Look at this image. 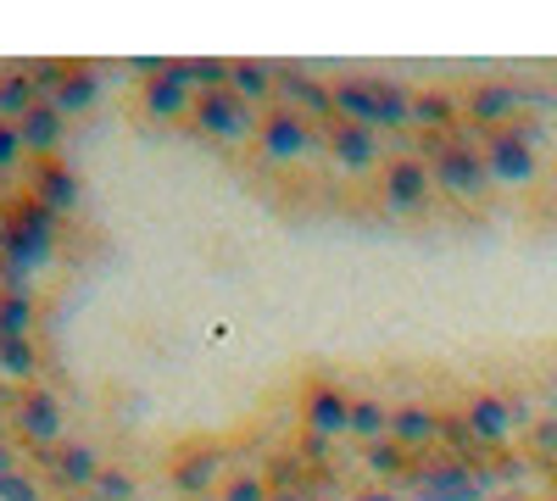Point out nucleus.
<instances>
[{"label":"nucleus","instance_id":"f257e3e1","mask_svg":"<svg viewBox=\"0 0 557 501\" xmlns=\"http://www.w3.org/2000/svg\"><path fill=\"white\" fill-rule=\"evenodd\" d=\"M57 212L45 206L39 196L17 201L12 217L0 223V296H23L28 279H34V267L51 262L57 251Z\"/></svg>","mask_w":557,"mask_h":501},{"label":"nucleus","instance_id":"f03ea898","mask_svg":"<svg viewBox=\"0 0 557 501\" xmlns=\"http://www.w3.org/2000/svg\"><path fill=\"white\" fill-rule=\"evenodd\" d=\"M430 146V173L446 196H485L491 190V167H485V151H474L469 140H424Z\"/></svg>","mask_w":557,"mask_h":501},{"label":"nucleus","instance_id":"7ed1b4c3","mask_svg":"<svg viewBox=\"0 0 557 501\" xmlns=\"http://www.w3.org/2000/svg\"><path fill=\"white\" fill-rule=\"evenodd\" d=\"M535 140L541 128H496L491 140L480 146L485 151V167H491V185H530L541 173V156H535Z\"/></svg>","mask_w":557,"mask_h":501},{"label":"nucleus","instance_id":"20e7f679","mask_svg":"<svg viewBox=\"0 0 557 501\" xmlns=\"http://www.w3.org/2000/svg\"><path fill=\"white\" fill-rule=\"evenodd\" d=\"M190 117H196V128L207 134V140H223V146L246 140V134H262L257 112L235 96V89H207V96H196Z\"/></svg>","mask_w":557,"mask_h":501},{"label":"nucleus","instance_id":"39448f33","mask_svg":"<svg viewBox=\"0 0 557 501\" xmlns=\"http://www.w3.org/2000/svg\"><path fill=\"white\" fill-rule=\"evenodd\" d=\"M462 424H469V435L480 446H496L519 424H530V401H519V396H474L469 406H462Z\"/></svg>","mask_w":557,"mask_h":501},{"label":"nucleus","instance_id":"423d86ee","mask_svg":"<svg viewBox=\"0 0 557 501\" xmlns=\"http://www.w3.org/2000/svg\"><path fill=\"white\" fill-rule=\"evenodd\" d=\"M435 190V173L418 162V156H396L385 173H380V196L396 206V212H418Z\"/></svg>","mask_w":557,"mask_h":501},{"label":"nucleus","instance_id":"0eeeda50","mask_svg":"<svg viewBox=\"0 0 557 501\" xmlns=\"http://www.w3.org/2000/svg\"><path fill=\"white\" fill-rule=\"evenodd\" d=\"M12 418H17L23 440L51 446V440L62 435V401H57L51 390H23V396H17V406H12Z\"/></svg>","mask_w":557,"mask_h":501},{"label":"nucleus","instance_id":"6e6552de","mask_svg":"<svg viewBox=\"0 0 557 501\" xmlns=\"http://www.w3.org/2000/svg\"><path fill=\"white\" fill-rule=\"evenodd\" d=\"M262 151L273 156V162H290V156H301L307 146H312V128H307V117L301 112H290V107H278V112H268L262 117Z\"/></svg>","mask_w":557,"mask_h":501},{"label":"nucleus","instance_id":"1a4fd4ad","mask_svg":"<svg viewBox=\"0 0 557 501\" xmlns=\"http://www.w3.org/2000/svg\"><path fill=\"white\" fill-rule=\"evenodd\" d=\"M530 101V89H519V84H480L474 96H469V123H480V128H502L507 117H519V107Z\"/></svg>","mask_w":557,"mask_h":501},{"label":"nucleus","instance_id":"9d476101","mask_svg":"<svg viewBox=\"0 0 557 501\" xmlns=\"http://www.w3.org/2000/svg\"><path fill=\"white\" fill-rule=\"evenodd\" d=\"M351 401H357V396H346V390H335V385L307 390V429L323 435V440L351 435Z\"/></svg>","mask_w":557,"mask_h":501},{"label":"nucleus","instance_id":"9b49d317","mask_svg":"<svg viewBox=\"0 0 557 501\" xmlns=\"http://www.w3.org/2000/svg\"><path fill=\"white\" fill-rule=\"evenodd\" d=\"M196 107V84H190V67H184V62H173L162 78H151L146 84V112L151 117H178V112H190Z\"/></svg>","mask_w":557,"mask_h":501},{"label":"nucleus","instance_id":"f8f14e48","mask_svg":"<svg viewBox=\"0 0 557 501\" xmlns=\"http://www.w3.org/2000/svg\"><path fill=\"white\" fill-rule=\"evenodd\" d=\"M278 84H285V96H290V112H323L335 123V84H318L301 62H290V67H278Z\"/></svg>","mask_w":557,"mask_h":501},{"label":"nucleus","instance_id":"ddd939ff","mask_svg":"<svg viewBox=\"0 0 557 501\" xmlns=\"http://www.w3.org/2000/svg\"><path fill=\"white\" fill-rule=\"evenodd\" d=\"M418 501H480L491 490V479H474L462 463H446V468H430L424 479H418Z\"/></svg>","mask_w":557,"mask_h":501},{"label":"nucleus","instance_id":"4468645a","mask_svg":"<svg viewBox=\"0 0 557 501\" xmlns=\"http://www.w3.org/2000/svg\"><path fill=\"white\" fill-rule=\"evenodd\" d=\"M330 151L341 167H374L380 162V128H362V123H330Z\"/></svg>","mask_w":557,"mask_h":501},{"label":"nucleus","instance_id":"2eb2a0df","mask_svg":"<svg viewBox=\"0 0 557 501\" xmlns=\"http://www.w3.org/2000/svg\"><path fill=\"white\" fill-rule=\"evenodd\" d=\"M335 123H362V128L380 123V89H374V78H341L335 84Z\"/></svg>","mask_w":557,"mask_h":501},{"label":"nucleus","instance_id":"dca6fc26","mask_svg":"<svg viewBox=\"0 0 557 501\" xmlns=\"http://www.w3.org/2000/svg\"><path fill=\"white\" fill-rule=\"evenodd\" d=\"M23 151H34V156H51L57 146H62V134H67V117L57 112V101H39L23 123Z\"/></svg>","mask_w":557,"mask_h":501},{"label":"nucleus","instance_id":"f3484780","mask_svg":"<svg viewBox=\"0 0 557 501\" xmlns=\"http://www.w3.org/2000/svg\"><path fill=\"white\" fill-rule=\"evenodd\" d=\"M391 440H401L407 451H418V446L441 440V418L430 413L424 401H407V406H396V413H391Z\"/></svg>","mask_w":557,"mask_h":501},{"label":"nucleus","instance_id":"a211bd4d","mask_svg":"<svg viewBox=\"0 0 557 501\" xmlns=\"http://www.w3.org/2000/svg\"><path fill=\"white\" fill-rule=\"evenodd\" d=\"M96 96H101V73H96V67H84V62H73L67 78H62V89H57L51 101H57L62 117H78V112L96 107Z\"/></svg>","mask_w":557,"mask_h":501},{"label":"nucleus","instance_id":"6ab92c4d","mask_svg":"<svg viewBox=\"0 0 557 501\" xmlns=\"http://www.w3.org/2000/svg\"><path fill=\"white\" fill-rule=\"evenodd\" d=\"M57 479L67 485V490H89L101 479V458H96V446H84V440H73V446H62L57 451Z\"/></svg>","mask_w":557,"mask_h":501},{"label":"nucleus","instance_id":"aec40b11","mask_svg":"<svg viewBox=\"0 0 557 501\" xmlns=\"http://www.w3.org/2000/svg\"><path fill=\"white\" fill-rule=\"evenodd\" d=\"M34 107H39V89H34V78H28L23 67L0 73V123H23Z\"/></svg>","mask_w":557,"mask_h":501},{"label":"nucleus","instance_id":"412c9836","mask_svg":"<svg viewBox=\"0 0 557 501\" xmlns=\"http://www.w3.org/2000/svg\"><path fill=\"white\" fill-rule=\"evenodd\" d=\"M391 413H396V406H385L380 396H357V401H351V435L368 440V446L391 440Z\"/></svg>","mask_w":557,"mask_h":501},{"label":"nucleus","instance_id":"4be33fe9","mask_svg":"<svg viewBox=\"0 0 557 501\" xmlns=\"http://www.w3.org/2000/svg\"><path fill=\"white\" fill-rule=\"evenodd\" d=\"M34 185H39V190H34V196H39V201H45V206H51V212H57V217H62V212H73V206H78V178H73V173H67V167H57V162H51V167H45V173H39V178H34Z\"/></svg>","mask_w":557,"mask_h":501},{"label":"nucleus","instance_id":"5701e85b","mask_svg":"<svg viewBox=\"0 0 557 501\" xmlns=\"http://www.w3.org/2000/svg\"><path fill=\"white\" fill-rule=\"evenodd\" d=\"M374 89H380V123H374V128H401V123H412L418 89H407V84H396V78H374Z\"/></svg>","mask_w":557,"mask_h":501},{"label":"nucleus","instance_id":"b1692460","mask_svg":"<svg viewBox=\"0 0 557 501\" xmlns=\"http://www.w3.org/2000/svg\"><path fill=\"white\" fill-rule=\"evenodd\" d=\"M34 317H39V306H34L28 290L0 296V340H34Z\"/></svg>","mask_w":557,"mask_h":501},{"label":"nucleus","instance_id":"393cba45","mask_svg":"<svg viewBox=\"0 0 557 501\" xmlns=\"http://www.w3.org/2000/svg\"><path fill=\"white\" fill-rule=\"evenodd\" d=\"M212 479H218V451H190V458L173 468V485H178L184 496H207Z\"/></svg>","mask_w":557,"mask_h":501},{"label":"nucleus","instance_id":"a878e982","mask_svg":"<svg viewBox=\"0 0 557 501\" xmlns=\"http://www.w3.org/2000/svg\"><path fill=\"white\" fill-rule=\"evenodd\" d=\"M273 67L268 62H235V78H228V89H235V96L251 107V101H268L273 96Z\"/></svg>","mask_w":557,"mask_h":501},{"label":"nucleus","instance_id":"bb28decb","mask_svg":"<svg viewBox=\"0 0 557 501\" xmlns=\"http://www.w3.org/2000/svg\"><path fill=\"white\" fill-rule=\"evenodd\" d=\"M412 123H424V128H451L457 123V101L446 96V89H418V101H412Z\"/></svg>","mask_w":557,"mask_h":501},{"label":"nucleus","instance_id":"cd10ccee","mask_svg":"<svg viewBox=\"0 0 557 501\" xmlns=\"http://www.w3.org/2000/svg\"><path fill=\"white\" fill-rule=\"evenodd\" d=\"M0 374H7V379H34L39 374L34 340H0Z\"/></svg>","mask_w":557,"mask_h":501},{"label":"nucleus","instance_id":"c85d7f7f","mask_svg":"<svg viewBox=\"0 0 557 501\" xmlns=\"http://www.w3.org/2000/svg\"><path fill=\"white\" fill-rule=\"evenodd\" d=\"M184 67H190L196 96H207V89H228V78H235V62H223V57H196V62H184Z\"/></svg>","mask_w":557,"mask_h":501},{"label":"nucleus","instance_id":"c756f323","mask_svg":"<svg viewBox=\"0 0 557 501\" xmlns=\"http://www.w3.org/2000/svg\"><path fill=\"white\" fill-rule=\"evenodd\" d=\"M407 458H412V451H407L401 440H374V446L362 451V463L374 468V474H385V479H391V474H401V468H407Z\"/></svg>","mask_w":557,"mask_h":501},{"label":"nucleus","instance_id":"7c9ffc66","mask_svg":"<svg viewBox=\"0 0 557 501\" xmlns=\"http://www.w3.org/2000/svg\"><path fill=\"white\" fill-rule=\"evenodd\" d=\"M139 490H134V479L123 474V468H101V479L89 485V501H134Z\"/></svg>","mask_w":557,"mask_h":501},{"label":"nucleus","instance_id":"2f4dec72","mask_svg":"<svg viewBox=\"0 0 557 501\" xmlns=\"http://www.w3.org/2000/svg\"><path fill=\"white\" fill-rule=\"evenodd\" d=\"M23 73L34 78V89H39V101H51L57 89H62V78H67V62H28Z\"/></svg>","mask_w":557,"mask_h":501},{"label":"nucleus","instance_id":"473e14b6","mask_svg":"<svg viewBox=\"0 0 557 501\" xmlns=\"http://www.w3.org/2000/svg\"><path fill=\"white\" fill-rule=\"evenodd\" d=\"M28 151H23V128L17 123H0V173H7V167H17Z\"/></svg>","mask_w":557,"mask_h":501},{"label":"nucleus","instance_id":"72a5a7b5","mask_svg":"<svg viewBox=\"0 0 557 501\" xmlns=\"http://www.w3.org/2000/svg\"><path fill=\"white\" fill-rule=\"evenodd\" d=\"M0 501H39V485L17 468V474H0Z\"/></svg>","mask_w":557,"mask_h":501},{"label":"nucleus","instance_id":"f704fd0d","mask_svg":"<svg viewBox=\"0 0 557 501\" xmlns=\"http://www.w3.org/2000/svg\"><path fill=\"white\" fill-rule=\"evenodd\" d=\"M223 501H273V490H268L257 474H246V479H235V485L223 490Z\"/></svg>","mask_w":557,"mask_h":501},{"label":"nucleus","instance_id":"c9c22d12","mask_svg":"<svg viewBox=\"0 0 557 501\" xmlns=\"http://www.w3.org/2000/svg\"><path fill=\"white\" fill-rule=\"evenodd\" d=\"M0 474H17V451L7 440H0Z\"/></svg>","mask_w":557,"mask_h":501},{"label":"nucleus","instance_id":"e433bc0d","mask_svg":"<svg viewBox=\"0 0 557 501\" xmlns=\"http://www.w3.org/2000/svg\"><path fill=\"white\" fill-rule=\"evenodd\" d=\"M357 501H401V496H391V490H368V496H357Z\"/></svg>","mask_w":557,"mask_h":501},{"label":"nucleus","instance_id":"4c0bfd02","mask_svg":"<svg viewBox=\"0 0 557 501\" xmlns=\"http://www.w3.org/2000/svg\"><path fill=\"white\" fill-rule=\"evenodd\" d=\"M0 429H7V396H0Z\"/></svg>","mask_w":557,"mask_h":501},{"label":"nucleus","instance_id":"58836bf2","mask_svg":"<svg viewBox=\"0 0 557 501\" xmlns=\"http://www.w3.org/2000/svg\"><path fill=\"white\" fill-rule=\"evenodd\" d=\"M273 501H285V496H273ZM290 501H307V496H290Z\"/></svg>","mask_w":557,"mask_h":501},{"label":"nucleus","instance_id":"ea45409f","mask_svg":"<svg viewBox=\"0 0 557 501\" xmlns=\"http://www.w3.org/2000/svg\"><path fill=\"white\" fill-rule=\"evenodd\" d=\"M318 501H330V496H318Z\"/></svg>","mask_w":557,"mask_h":501}]
</instances>
